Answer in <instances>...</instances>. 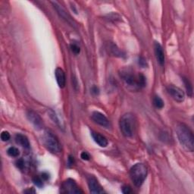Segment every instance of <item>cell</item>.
Masks as SVG:
<instances>
[{
    "label": "cell",
    "mask_w": 194,
    "mask_h": 194,
    "mask_svg": "<svg viewBox=\"0 0 194 194\" xmlns=\"http://www.w3.org/2000/svg\"><path fill=\"white\" fill-rule=\"evenodd\" d=\"M120 77L125 84L132 90H138L146 86V77L143 75L136 74L132 68H123L119 71Z\"/></svg>",
    "instance_id": "6da1fadb"
},
{
    "label": "cell",
    "mask_w": 194,
    "mask_h": 194,
    "mask_svg": "<svg viewBox=\"0 0 194 194\" xmlns=\"http://www.w3.org/2000/svg\"><path fill=\"white\" fill-rule=\"evenodd\" d=\"M175 130L180 145L188 152H193L194 149V137L189 127L184 123H179Z\"/></svg>",
    "instance_id": "7a4b0ae2"
},
{
    "label": "cell",
    "mask_w": 194,
    "mask_h": 194,
    "mask_svg": "<svg viewBox=\"0 0 194 194\" xmlns=\"http://www.w3.org/2000/svg\"><path fill=\"white\" fill-rule=\"evenodd\" d=\"M119 127L121 133L125 137H133L137 127V120L134 114L132 113L123 114L120 119Z\"/></svg>",
    "instance_id": "3957f363"
},
{
    "label": "cell",
    "mask_w": 194,
    "mask_h": 194,
    "mask_svg": "<svg viewBox=\"0 0 194 194\" xmlns=\"http://www.w3.org/2000/svg\"><path fill=\"white\" fill-rule=\"evenodd\" d=\"M147 167L143 163H137L133 165L130 171V176L133 184L140 187L147 177Z\"/></svg>",
    "instance_id": "277c9868"
},
{
    "label": "cell",
    "mask_w": 194,
    "mask_h": 194,
    "mask_svg": "<svg viewBox=\"0 0 194 194\" xmlns=\"http://www.w3.org/2000/svg\"><path fill=\"white\" fill-rule=\"evenodd\" d=\"M43 144L48 150L52 153H59L62 150V146L57 137L50 131H46L43 137Z\"/></svg>",
    "instance_id": "5b68a950"
},
{
    "label": "cell",
    "mask_w": 194,
    "mask_h": 194,
    "mask_svg": "<svg viewBox=\"0 0 194 194\" xmlns=\"http://www.w3.org/2000/svg\"><path fill=\"white\" fill-rule=\"evenodd\" d=\"M61 192L62 193H81L83 191L78 187L76 182L72 179H68L63 182L61 187Z\"/></svg>",
    "instance_id": "8992f818"
},
{
    "label": "cell",
    "mask_w": 194,
    "mask_h": 194,
    "mask_svg": "<svg viewBox=\"0 0 194 194\" xmlns=\"http://www.w3.org/2000/svg\"><path fill=\"white\" fill-rule=\"evenodd\" d=\"M168 93L171 95V96L177 102H182L184 100L185 94L184 91L179 87L174 86V85H168L167 87Z\"/></svg>",
    "instance_id": "52a82bcc"
},
{
    "label": "cell",
    "mask_w": 194,
    "mask_h": 194,
    "mask_svg": "<svg viewBox=\"0 0 194 194\" xmlns=\"http://www.w3.org/2000/svg\"><path fill=\"white\" fill-rule=\"evenodd\" d=\"M27 117H28V119L29 120L30 122L35 127V128L37 130L42 129V127L43 126V120L37 113H36L33 110H29L27 112Z\"/></svg>",
    "instance_id": "ba28073f"
},
{
    "label": "cell",
    "mask_w": 194,
    "mask_h": 194,
    "mask_svg": "<svg viewBox=\"0 0 194 194\" xmlns=\"http://www.w3.org/2000/svg\"><path fill=\"white\" fill-rule=\"evenodd\" d=\"M88 186L91 193H105L104 190L102 189V186L99 184V181L97 180L94 176H89L87 178Z\"/></svg>",
    "instance_id": "9c48e42d"
},
{
    "label": "cell",
    "mask_w": 194,
    "mask_h": 194,
    "mask_svg": "<svg viewBox=\"0 0 194 194\" xmlns=\"http://www.w3.org/2000/svg\"><path fill=\"white\" fill-rule=\"evenodd\" d=\"M91 117H92V119L95 121L96 123L99 125L100 126L107 127V128L110 127V122H109V119L102 113L96 111H93L92 113Z\"/></svg>",
    "instance_id": "30bf717a"
},
{
    "label": "cell",
    "mask_w": 194,
    "mask_h": 194,
    "mask_svg": "<svg viewBox=\"0 0 194 194\" xmlns=\"http://www.w3.org/2000/svg\"><path fill=\"white\" fill-rule=\"evenodd\" d=\"M154 50L157 62L159 63L160 65L163 66L165 64V53H164V51H163L162 46H161L159 43L155 42Z\"/></svg>",
    "instance_id": "8fae6325"
},
{
    "label": "cell",
    "mask_w": 194,
    "mask_h": 194,
    "mask_svg": "<svg viewBox=\"0 0 194 194\" xmlns=\"http://www.w3.org/2000/svg\"><path fill=\"white\" fill-rule=\"evenodd\" d=\"M56 81L60 88H64L66 85V77L64 71L61 68H57L55 71Z\"/></svg>",
    "instance_id": "7c38bea8"
},
{
    "label": "cell",
    "mask_w": 194,
    "mask_h": 194,
    "mask_svg": "<svg viewBox=\"0 0 194 194\" xmlns=\"http://www.w3.org/2000/svg\"><path fill=\"white\" fill-rule=\"evenodd\" d=\"M91 136H92L93 140L95 141L96 143H97L101 147H106L108 146V140L103 135L100 134L96 132L91 131Z\"/></svg>",
    "instance_id": "4fadbf2b"
},
{
    "label": "cell",
    "mask_w": 194,
    "mask_h": 194,
    "mask_svg": "<svg viewBox=\"0 0 194 194\" xmlns=\"http://www.w3.org/2000/svg\"><path fill=\"white\" fill-rule=\"evenodd\" d=\"M52 3L53 4L54 8H55L56 10L57 11L58 14H59L61 17H62L63 19L65 20L67 22H68L71 24V23L72 22V20H71V16H70L69 14H68V13L66 12V11L64 10V9H63V8L60 5H59V4H58L56 2H52Z\"/></svg>",
    "instance_id": "5bb4252c"
},
{
    "label": "cell",
    "mask_w": 194,
    "mask_h": 194,
    "mask_svg": "<svg viewBox=\"0 0 194 194\" xmlns=\"http://www.w3.org/2000/svg\"><path fill=\"white\" fill-rule=\"evenodd\" d=\"M15 141L17 144H19L22 147L25 149H29L30 148V142L28 137L24 134L21 133H17L15 136Z\"/></svg>",
    "instance_id": "9a60e30c"
},
{
    "label": "cell",
    "mask_w": 194,
    "mask_h": 194,
    "mask_svg": "<svg viewBox=\"0 0 194 194\" xmlns=\"http://www.w3.org/2000/svg\"><path fill=\"white\" fill-rule=\"evenodd\" d=\"M153 105H154L155 107L157 108V109H161L164 107L165 103H164V101L161 99V97H159V96H156L153 98Z\"/></svg>",
    "instance_id": "2e32d148"
},
{
    "label": "cell",
    "mask_w": 194,
    "mask_h": 194,
    "mask_svg": "<svg viewBox=\"0 0 194 194\" xmlns=\"http://www.w3.org/2000/svg\"><path fill=\"white\" fill-rule=\"evenodd\" d=\"M7 153L9 156H11V157L16 158L20 155V151L17 148L14 147V146H12V147L8 149Z\"/></svg>",
    "instance_id": "e0dca14e"
},
{
    "label": "cell",
    "mask_w": 194,
    "mask_h": 194,
    "mask_svg": "<svg viewBox=\"0 0 194 194\" xmlns=\"http://www.w3.org/2000/svg\"><path fill=\"white\" fill-rule=\"evenodd\" d=\"M109 50L111 51V53L114 56H122V52L119 50V48L114 45V44H111L109 46Z\"/></svg>",
    "instance_id": "ac0fdd59"
},
{
    "label": "cell",
    "mask_w": 194,
    "mask_h": 194,
    "mask_svg": "<svg viewBox=\"0 0 194 194\" xmlns=\"http://www.w3.org/2000/svg\"><path fill=\"white\" fill-rule=\"evenodd\" d=\"M184 84H185V87H186V89H187V94L189 96H192L193 94V87H192V85H191L190 82V80L187 79V78L186 77H184Z\"/></svg>",
    "instance_id": "d6986e66"
},
{
    "label": "cell",
    "mask_w": 194,
    "mask_h": 194,
    "mask_svg": "<svg viewBox=\"0 0 194 194\" xmlns=\"http://www.w3.org/2000/svg\"><path fill=\"white\" fill-rule=\"evenodd\" d=\"M71 49L72 52L75 55H78L80 52V46L76 43H71Z\"/></svg>",
    "instance_id": "ffe728a7"
},
{
    "label": "cell",
    "mask_w": 194,
    "mask_h": 194,
    "mask_svg": "<svg viewBox=\"0 0 194 194\" xmlns=\"http://www.w3.org/2000/svg\"><path fill=\"white\" fill-rule=\"evenodd\" d=\"M10 133L8 131H2V133H1V139H2V140L4 141V142L9 141V140H10Z\"/></svg>",
    "instance_id": "44dd1931"
},
{
    "label": "cell",
    "mask_w": 194,
    "mask_h": 194,
    "mask_svg": "<svg viewBox=\"0 0 194 194\" xmlns=\"http://www.w3.org/2000/svg\"><path fill=\"white\" fill-rule=\"evenodd\" d=\"M33 183H34V184L39 187H41L43 185V180H42L40 177H37V176H36L35 177H33Z\"/></svg>",
    "instance_id": "7402d4cb"
},
{
    "label": "cell",
    "mask_w": 194,
    "mask_h": 194,
    "mask_svg": "<svg viewBox=\"0 0 194 194\" xmlns=\"http://www.w3.org/2000/svg\"><path fill=\"white\" fill-rule=\"evenodd\" d=\"M109 19L111 21V20H114V21H118V20H121V16L118 14H114V13H112L111 14H109Z\"/></svg>",
    "instance_id": "603a6c76"
},
{
    "label": "cell",
    "mask_w": 194,
    "mask_h": 194,
    "mask_svg": "<svg viewBox=\"0 0 194 194\" xmlns=\"http://www.w3.org/2000/svg\"><path fill=\"white\" fill-rule=\"evenodd\" d=\"M138 63H139V64L141 66V67H143V68H145V67L147 66V64H146V59H144L143 57L139 58Z\"/></svg>",
    "instance_id": "cb8c5ba5"
},
{
    "label": "cell",
    "mask_w": 194,
    "mask_h": 194,
    "mask_svg": "<svg viewBox=\"0 0 194 194\" xmlns=\"http://www.w3.org/2000/svg\"><path fill=\"white\" fill-rule=\"evenodd\" d=\"M16 165H17V168L22 170L23 168H24V161L22 159H18V161L16 162Z\"/></svg>",
    "instance_id": "d4e9b609"
},
{
    "label": "cell",
    "mask_w": 194,
    "mask_h": 194,
    "mask_svg": "<svg viewBox=\"0 0 194 194\" xmlns=\"http://www.w3.org/2000/svg\"><path fill=\"white\" fill-rule=\"evenodd\" d=\"M80 157L83 160H85V161H88V160L90 159V156L87 152H83V153L80 154Z\"/></svg>",
    "instance_id": "484cf974"
},
{
    "label": "cell",
    "mask_w": 194,
    "mask_h": 194,
    "mask_svg": "<svg viewBox=\"0 0 194 194\" xmlns=\"http://www.w3.org/2000/svg\"><path fill=\"white\" fill-rule=\"evenodd\" d=\"M122 192L125 194H127V193L128 194V193H131L132 190L129 186H124V187H122Z\"/></svg>",
    "instance_id": "4316f807"
},
{
    "label": "cell",
    "mask_w": 194,
    "mask_h": 194,
    "mask_svg": "<svg viewBox=\"0 0 194 194\" xmlns=\"http://www.w3.org/2000/svg\"><path fill=\"white\" fill-rule=\"evenodd\" d=\"M74 163H75V159H74V157L71 156H68V166L71 167V165H74Z\"/></svg>",
    "instance_id": "83f0119b"
},
{
    "label": "cell",
    "mask_w": 194,
    "mask_h": 194,
    "mask_svg": "<svg viewBox=\"0 0 194 194\" xmlns=\"http://www.w3.org/2000/svg\"><path fill=\"white\" fill-rule=\"evenodd\" d=\"M91 92H92L94 95H98L99 93V88L97 87H96V86H93V87L91 88Z\"/></svg>",
    "instance_id": "f1b7e54d"
},
{
    "label": "cell",
    "mask_w": 194,
    "mask_h": 194,
    "mask_svg": "<svg viewBox=\"0 0 194 194\" xmlns=\"http://www.w3.org/2000/svg\"><path fill=\"white\" fill-rule=\"evenodd\" d=\"M42 178L45 180H47L49 178V174L47 172H43V173L42 174Z\"/></svg>",
    "instance_id": "f546056e"
},
{
    "label": "cell",
    "mask_w": 194,
    "mask_h": 194,
    "mask_svg": "<svg viewBox=\"0 0 194 194\" xmlns=\"http://www.w3.org/2000/svg\"><path fill=\"white\" fill-rule=\"evenodd\" d=\"M24 193H34L35 190L33 189V188H29V189L24 190Z\"/></svg>",
    "instance_id": "4dcf8cb0"
},
{
    "label": "cell",
    "mask_w": 194,
    "mask_h": 194,
    "mask_svg": "<svg viewBox=\"0 0 194 194\" xmlns=\"http://www.w3.org/2000/svg\"><path fill=\"white\" fill-rule=\"evenodd\" d=\"M52 115H53V117H54V118H55V117H56V114H55V113H54L53 111H52ZM54 120H55V119H54ZM55 121H56V123H57V124L59 123V121H58V119H57V118H56V120H55Z\"/></svg>",
    "instance_id": "1f68e13d"
}]
</instances>
